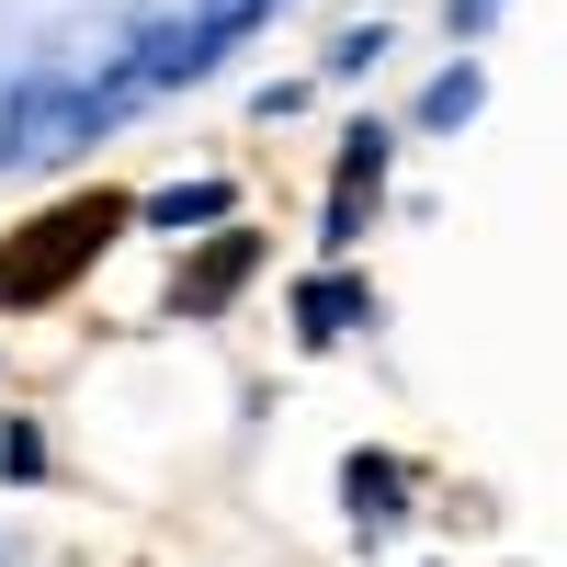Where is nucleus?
I'll return each mask as SVG.
<instances>
[{
  "label": "nucleus",
  "instance_id": "obj_7",
  "mask_svg": "<svg viewBox=\"0 0 567 567\" xmlns=\"http://www.w3.org/2000/svg\"><path fill=\"white\" fill-rule=\"evenodd\" d=\"M420 114H432V125H465V114H477V69H443L432 91H420Z\"/></svg>",
  "mask_w": 567,
  "mask_h": 567
},
{
  "label": "nucleus",
  "instance_id": "obj_2",
  "mask_svg": "<svg viewBox=\"0 0 567 567\" xmlns=\"http://www.w3.org/2000/svg\"><path fill=\"white\" fill-rule=\"evenodd\" d=\"M374 182H386V125H352V159H341V182H329V239H363Z\"/></svg>",
  "mask_w": 567,
  "mask_h": 567
},
{
  "label": "nucleus",
  "instance_id": "obj_1",
  "mask_svg": "<svg viewBox=\"0 0 567 567\" xmlns=\"http://www.w3.org/2000/svg\"><path fill=\"white\" fill-rule=\"evenodd\" d=\"M114 216H125V205H58V216H34L45 239H12V250H0V296H58V284L114 239Z\"/></svg>",
  "mask_w": 567,
  "mask_h": 567
},
{
  "label": "nucleus",
  "instance_id": "obj_5",
  "mask_svg": "<svg viewBox=\"0 0 567 567\" xmlns=\"http://www.w3.org/2000/svg\"><path fill=\"white\" fill-rule=\"evenodd\" d=\"M205 216H227V182H171V194H148V227H205Z\"/></svg>",
  "mask_w": 567,
  "mask_h": 567
},
{
  "label": "nucleus",
  "instance_id": "obj_3",
  "mask_svg": "<svg viewBox=\"0 0 567 567\" xmlns=\"http://www.w3.org/2000/svg\"><path fill=\"white\" fill-rule=\"evenodd\" d=\"M250 261H261V239H250V227H239V239H216V250H205L194 272H182V296H171V307H182V318L227 307V296H239V284H250Z\"/></svg>",
  "mask_w": 567,
  "mask_h": 567
},
{
  "label": "nucleus",
  "instance_id": "obj_4",
  "mask_svg": "<svg viewBox=\"0 0 567 567\" xmlns=\"http://www.w3.org/2000/svg\"><path fill=\"white\" fill-rule=\"evenodd\" d=\"M352 318H363V284H307V296H296V329H307V341H341Z\"/></svg>",
  "mask_w": 567,
  "mask_h": 567
},
{
  "label": "nucleus",
  "instance_id": "obj_8",
  "mask_svg": "<svg viewBox=\"0 0 567 567\" xmlns=\"http://www.w3.org/2000/svg\"><path fill=\"white\" fill-rule=\"evenodd\" d=\"M488 12H499V0H454V34H488Z\"/></svg>",
  "mask_w": 567,
  "mask_h": 567
},
{
  "label": "nucleus",
  "instance_id": "obj_6",
  "mask_svg": "<svg viewBox=\"0 0 567 567\" xmlns=\"http://www.w3.org/2000/svg\"><path fill=\"white\" fill-rule=\"evenodd\" d=\"M352 511H363V523H386V511H398V465H386V454L352 465Z\"/></svg>",
  "mask_w": 567,
  "mask_h": 567
}]
</instances>
